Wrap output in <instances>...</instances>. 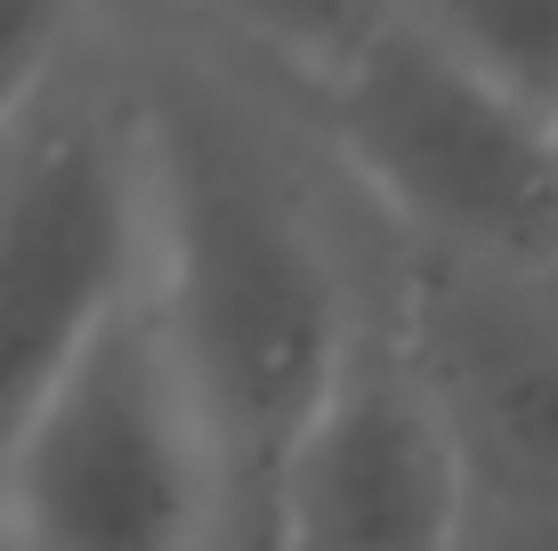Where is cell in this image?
I'll return each instance as SVG.
<instances>
[{"mask_svg": "<svg viewBox=\"0 0 558 551\" xmlns=\"http://www.w3.org/2000/svg\"><path fill=\"white\" fill-rule=\"evenodd\" d=\"M162 187L154 113L122 16L0 130V463L106 325L154 284Z\"/></svg>", "mask_w": 558, "mask_h": 551, "instance_id": "cell-2", "label": "cell"}, {"mask_svg": "<svg viewBox=\"0 0 558 551\" xmlns=\"http://www.w3.org/2000/svg\"><path fill=\"white\" fill-rule=\"evenodd\" d=\"M413 309L470 430L486 519L558 527V276L477 284L413 268Z\"/></svg>", "mask_w": 558, "mask_h": 551, "instance_id": "cell-6", "label": "cell"}, {"mask_svg": "<svg viewBox=\"0 0 558 551\" xmlns=\"http://www.w3.org/2000/svg\"><path fill=\"white\" fill-rule=\"evenodd\" d=\"M300 122L405 268L477 284L558 276V130L405 16Z\"/></svg>", "mask_w": 558, "mask_h": 551, "instance_id": "cell-3", "label": "cell"}, {"mask_svg": "<svg viewBox=\"0 0 558 551\" xmlns=\"http://www.w3.org/2000/svg\"><path fill=\"white\" fill-rule=\"evenodd\" d=\"M106 25V0H0V130H16L41 89Z\"/></svg>", "mask_w": 558, "mask_h": 551, "instance_id": "cell-9", "label": "cell"}, {"mask_svg": "<svg viewBox=\"0 0 558 551\" xmlns=\"http://www.w3.org/2000/svg\"><path fill=\"white\" fill-rule=\"evenodd\" d=\"M397 16L558 130V0H397Z\"/></svg>", "mask_w": 558, "mask_h": 551, "instance_id": "cell-8", "label": "cell"}, {"mask_svg": "<svg viewBox=\"0 0 558 551\" xmlns=\"http://www.w3.org/2000/svg\"><path fill=\"white\" fill-rule=\"evenodd\" d=\"M138 9L210 41L227 65H243L292 106H316L397 25V0H138Z\"/></svg>", "mask_w": 558, "mask_h": 551, "instance_id": "cell-7", "label": "cell"}, {"mask_svg": "<svg viewBox=\"0 0 558 551\" xmlns=\"http://www.w3.org/2000/svg\"><path fill=\"white\" fill-rule=\"evenodd\" d=\"M0 551H16V543H9V536H0Z\"/></svg>", "mask_w": 558, "mask_h": 551, "instance_id": "cell-10", "label": "cell"}, {"mask_svg": "<svg viewBox=\"0 0 558 551\" xmlns=\"http://www.w3.org/2000/svg\"><path fill=\"white\" fill-rule=\"evenodd\" d=\"M477 551H494V543H477Z\"/></svg>", "mask_w": 558, "mask_h": 551, "instance_id": "cell-11", "label": "cell"}, {"mask_svg": "<svg viewBox=\"0 0 558 551\" xmlns=\"http://www.w3.org/2000/svg\"><path fill=\"white\" fill-rule=\"evenodd\" d=\"M16 551H227V495L154 284L0 463Z\"/></svg>", "mask_w": 558, "mask_h": 551, "instance_id": "cell-4", "label": "cell"}, {"mask_svg": "<svg viewBox=\"0 0 558 551\" xmlns=\"http://www.w3.org/2000/svg\"><path fill=\"white\" fill-rule=\"evenodd\" d=\"M113 16L146 73L162 187L154 300L219 463L227 551H276L300 422L405 252L356 212L292 98L138 0H113Z\"/></svg>", "mask_w": 558, "mask_h": 551, "instance_id": "cell-1", "label": "cell"}, {"mask_svg": "<svg viewBox=\"0 0 558 551\" xmlns=\"http://www.w3.org/2000/svg\"><path fill=\"white\" fill-rule=\"evenodd\" d=\"M486 479L429 357L413 268L356 316L276 495V551H477Z\"/></svg>", "mask_w": 558, "mask_h": 551, "instance_id": "cell-5", "label": "cell"}]
</instances>
